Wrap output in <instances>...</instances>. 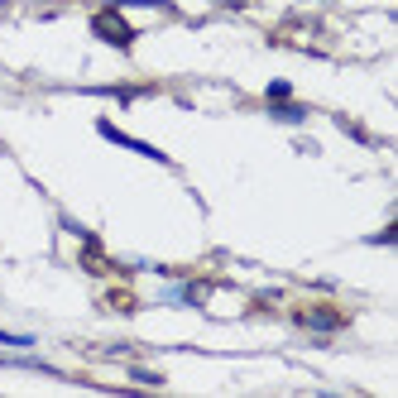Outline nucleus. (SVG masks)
I'll return each instance as SVG.
<instances>
[{
  "instance_id": "nucleus-6",
  "label": "nucleus",
  "mask_w": 398,
  "mask_h": 398,
  "mask_svg": "<svg viewBox=\"0 0 398 398\" xmlns=\"http://www.w3.org/2000/svg\"><path fill=\"white\" fill-rule=\"evenodd\" d=\"M0 346H29V336H15V331H0Z\"/></svg>"
},
{
  "instance_id": "nucleus-4",
  "label": "nucleus",
  "mask_w": 398,
  "mask_h": 398,
  "mask_svg": "<svg viewBox=\"0 0 398 398\" xmlns=\"http://www.w3.org/2000/svg\"><path fill=\"white\" fill-rule=\"evenodd\" d=\"M264 96H269V106H278V101H288V96H293V82H269Z\"/></svg>"
},
{
  "instance_id": "nucleus-5",
  "label": "nucleus",
  "mask_w": 398,
  "mask_h": 398,
  "mask_svg": "<svg viewBox=\"0 0 398 398\" xmlns=\"http://www.w3.org/2000/svg\"><path fill=\"white\" fill-rule=\"evenodd\" d=\"M278 120H293V125H298V120H308V111H303V106H283V101H278Z\"/></svg>"
},
{
  "instance_id": "nucleus-7",
  "label": "nucleus",
  "mask_w": 398,
  "mask_h": 398,
  "mask_svg": "<svg viewBox=\"0 0 398 398\" xmlns=\"http://www.w3.org/2000/svg\"><path fill=\"white\" fill-rule=\"evenodd\" d=\"M394 235H398V225H384V230L374 235V245H394Z\"/></svg>"
},
{
  "instance_id": "nucleus-8",
  "label": "nucleus",
  "mask_w": 398,
  "mask_h": 398,
  "mask_svg": "<svg viewBox=\"0 0 398 398\" xmlns=\"http://www.w3.org/2000/svg\"><path fill=\"white\" fill-rule=\"evenodd\" d=\"M111 308H125V312H130L134 298H130V293H111Z\"/></svg>"
},
{
  "instance_id": "nucleus-2",
  "label": "nucleus",
  "mask_w": 398,
  "mask_h": 398,
  "mask_svg": "<svg viewBox=\"0 0 398 398\" xmlns=\"http://www.w3.org/2000/svg\"><path fill=\"white\" fill-rule=\"evenodd\" d=\"M293 321L308 326V331H341V326H351V317L341 308H303V312H293Z\"/></svg>"
},
{
  "instance_id": "nucleus-1",
  "label": "nucleus",
  "mask_w": 398,
  "mask_h": 398,
  "mask_svg": "<svg viewBox=\"0 0 398 398\" xmlns=\"http://www.w3.org/2000/svg\"><path fill=\"white\" fill-rule=\"evenodd\" d=\"M91 34L111 48H134V24L120 15V5H101V10L91 15Z\"/></svg>"
},
{
  "instance_id": "nucleus-3",
  "label": "nucleus",
  "mask_w": 398,
  "mask_h": 398,
  "mask_svg": "<svg viewBox=\"0 0 398 398\" xmlns=\"http://www.w3.org/2000/svg\"><path fill=\"white\" fill-rule=\"evenodd\" d=\"M96 130L106 134L111 144H125V149H134V154H144V159H154V164H168V154H159V149H154V144H144V139H130V134H120L116 125H111V120H101Z\"/></svg>"
}]
</instances>
